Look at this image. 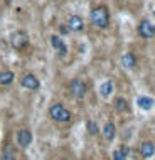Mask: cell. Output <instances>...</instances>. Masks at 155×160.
<instances>
[{
  "mask_svg": "<svg viewBox=\"0 0 155 160\" xmlns=\"http://www.w3.org/2000/svg\"><path fill=\"white\" fill-rule=\"evenodd\" d=\"M89 20L96 29H108L110 25V10L106 5H96L89 12Z\"/></svg>",
  "mask_w": 155,
  "mask_h": 160,
  "instance_id": "obj_1",
  "label": "cell"
},
{
  "mask_svg": "<svg viewBox=\"0 0 155 160\" xmlns=\"http://www.w3.org/2000/svg\"><path fill=\"white\" fill-rule=\"evenodd\" d=\"M47 113H49V118L58 125H68L72 120V113L69 111V108H66L62 103H52Z\"/></svg>",
  "mask_w": 155,
  "mask_h": 160,
  "instance_id": "obj_2",
  "label": "cell"
},
{
  "mask_svg": "<svg viewBox=\"0 0 155 160\" xmlns=\"http://www.w3.org/2000/svg\"><path fill=\"white\" fill-rule=\"evenodd\" d=\"M68 91L74 99H83L86 94H88V84H86L84 79L81 78H74V79L69 81L68 84Z\"/></svg>",
  "mask_w": 155,
  "mask_h": 160,
  "instance_id": "obj_3",
  "label": "cell"
},
{
  "mask_svg": "<svg viewBox=\"0 0 155 160\" xmlns=\"http://www.w3.org/2000/svg\"><path fill=\"white\" fill-rule=\"evenodd\" d=\"M29 36L25 31H15L12 32L10 36V46L14 47L15 51H25L29 47Z\"/></svg>",
  "mask_w": 155,
  "mask_h": 160,
  "instance_id": "obj_4",
  "label": "cell"
},
{
  "mask_svg": "<svg viewBox=\"0 0 155 160\" xmlns=\"http://www.w3.org/2000/svg\"><path fill=\"white\" fill-rule=\"evenodd\" d=\"M34 142V135L29 128H19L15 132V143L19 148H29Z\"/></svg>",
  "mask_w": 155,
  "mask_h": 160,
  "instance_id": "obj_5",
  "label": "cell"
},
{
  "mask_svg": "<svg viewBox=\"0 0 155 160\" xmlns=\"http://www.w3.org/2000/svg\"><path fill=\"white\" fill-rule=\"evenodd\" d=\"M19 83L24 89H27V91H37V89L41 88V81H39V78L34 74V72H25V74H22Z\"/></svg>",
  "mask_w": 155,
  "mask_h": 160,
  "instance_id": "obj_6",
  "label": "cell"
},
{
  "mask_svg": "<svg viewBox=\"0 0 155 160\" xmlns=\"http://www.w3.org/2000/svg\"><path fill=\"white\" fill-rule=\"evenodd\" d=\"M49 42H51V47L54 49V52L58 54L59 58H64V56L68 54V46H66V42L62 41L61 36H58V34H51Z\"/></svg>",
  "mask_w": 155,
  "mask_h": 160,
  "instance_id": "obj_7",
  "label": "cell"
},
{
  "mask_svg": "<svg viewBox=\"0 0 155 160\" xmlns=\"http://www.w3.org/2000/svg\"><path fill=\"white\" fill-rule=\"evenodd\" d=\"M137 31H138L140 37H143V39H152V37H155V25L150 22V20H147V19L140 20Z\"/></svg>",
  "mask_w": 155,
  "mask_h": 160,
  "instance_id": "obj_8",
  "label": "cell"
},
{
  "mask_svg": "<svg viewBox=\"0 0 155 160\" xmlns=\"http://www.w3.org/2000/svg\"><path fill=\"white\" fill-rule=\"evenodd\" d=\"M66 25H68V29H69V32L79 34V32L84 31V20H83V17L78 15V14H72L69 19H68V24Z\"/></svg>",
  "mask_w": 155,
  "mask_h": 160,
  "instance_id": "obj_9",
  "label": "cell"
},
{
  "mask_svg": "<svg viewBox=\"0 0 155 160\" xmlns=\"http://www.w3.org/2000/svg\"><path fill=\"white\" fill-rule=\"evenodd\" d=\"M15 81V72L10 71V69H2L0 71V86L2 88H8L12 86Z\"/></svg>",
  "mask_w": 155,
  "mask_h": 160,
  "instance_id": "obj_10",
  "label": "cell"
},
{
  "mask_svg": "<svg viewBox=\"0 0 155 160\" xmlns=\"http://www.w3.org/2000/svg\"><path fill=\"white\" fill-rule=\"evenodd\" d=\"M122 66H123L125 69H135V66H137V58H135V54H133V52L123 54V56H122Z\"/></svg>",
  "mask_w": 155,
  "mask_h": 160,
  "instance_id": "obj_11",
  "label": "cell"
},
{
  "mask_svg": "<svg viewBox=\"0 0 155 160\" xmlns=\"http://www.w3.org/2000/svg\"><path fill=\"white\" fill-rule=\"evenodd\" d=\"M115 135H116V127H115V123H113V122H106L105 127H103V137H105L108 142H111V140L115 138Z\"/></svg>",
  "mask_w": 155,
  "mask_h": 160,
  "instance_id": "obj_12",
  "label": "cell"
},
{
  "mask_svg": "<svg viewBox=\"0 0 155 160\" xmlns=\"http://www.w3.org/2000/svg\"><path fill=\"white\" fill-rule=\"evenodd\" d=\"M155 152V145L152 142H143V143L140 145V155L143 158H150Z\"/></svg>",
  "mask_w": 155,
  "mask_h": 160,
  "instance_id": "obj_13",
  "label": "cell"
},
{
  "mask_svg": "<svg viewBox=\"0 0 155 160\" xmlns=\"http://www.w3.org/2000/svg\"><path fill=\"white\" fill-rule=\"evenodd\" d=\"M130 155V148L127 145H120L116 150H113V160H127Z\"/></svg>",
  "mask_w": 155,
  "mask_h": 160,
  "instance_id": "obj_14",
  "label": "cell"
},
{
  "mask_svg": "<svg viewBox=\"0 0 155 160\" xmlns=\"http://www.w3.org/2000/svg\"><path fill=\"white\" fill-rule=\"evenodd\" d=\"M0 160H17V152L12 145H5L0 153Z\"/></svg>",
  "mask_w": 155,
  "mask_h": 160,
  "instance_id": "obj_15",
  "label": "cell"
},
{
  "mask_svg": "<svg viewBox=\"0 0 155 160\" xmlns=\"http://www.w3.org/2000/svg\"><path fill=\"white\" fill-rule=\"evenodd\" d=\"M137 105H138L142 110H152V108H153V99L150 98V96L142 94V96L137 98Z\"/></svg>",
  "mask_w": 155,
  "mask_h": 160,
  "instance_id": "obj_16",
  "label": "cell"
},
{
  "mask_svg": "<svg viewBox=\"0 0 155 160\" xmlns=\"http://www.w3.org/2000/svg\"><path fill=\"white\" fill-rule=\"evenodd\" d=\"M100 93H101V96L103 98H108L111 93H113V81H105V83L101 84V88H100Z\"/></svg>",
  "mask_w": 155,
  "mask_h": 160,
  "instance_id": "obj_17",
  "label": "cell"
},
{
  "mask_svg": "<svg viewBox=\"0 0 155 160\" xmlns=\"http://www.w3.org/2000/svg\"><path fill=\"white\" fill-rule=\"evenodd\" d=\"M115 108H116V111H128L130 110V105H128V101L125 98L118 96L115 99Z\"/></svg>",
  "mask_w": 155,
  "mask_h": 160,
  "instance_id": "obj_18",
  "label": "cell"
},
{
  "mask_svg": "<svg viewBox=\"0 0 155 160\" xmlns=\"http://www.w3.org/2000/svg\"><path fill=\"white\" fill-rule=\"evenodd\" d=\"M86 130H88L89 135H98L100 133V127H98V123L94 122V120H88V123H86Z\"/></svg>",
  "mask_w": 155,
  "mask_h": 160,
  "instance_id": "obj_19",
  "label": "cell"
},
{
  "mask_svg": "<svg viewBox=\"0 0 155 160\" xmlns=\"http://www.w3.org/2000/svg\"><path fill=\"white\" fill-rule=\"evenodd\" d=\"M58 31H59V36H61V37H64V36H68V34H69V29H68L66 24H61L58 27Z\"/></svg>",
  "mask_w": 155,
  "mask_h": 160,
  "instance_id": "obj_20",
  "label": "cell"
},
{
  "mask_svg": "<svg viewBox=\"0 0 155 160\" xmlns=\"http://www.w3.org/2000/svg\"><path fill=\"white\" fill-rule=\"evenodd\" d=\"M54 2H59V0H54Z\"/></svg>",
  "mask_w": 155,
  "mask_h": 160,
  "instance_id": "obj_21",
  "label": "cell"
}]
</instances>
